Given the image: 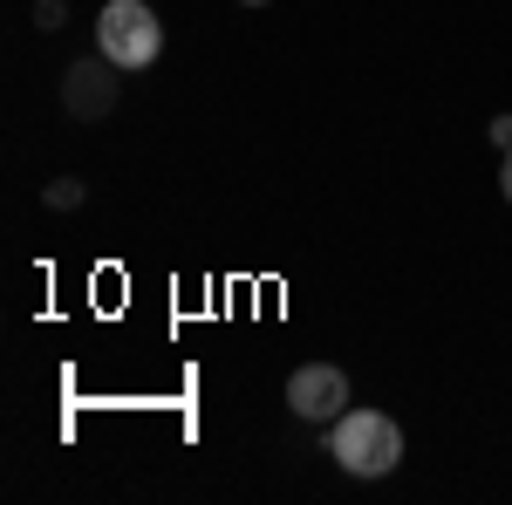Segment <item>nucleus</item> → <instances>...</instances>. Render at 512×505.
Wrapping results in <instances>:
<instances>
[{
	"mask_svg": "<svg viewBox=\"0 0 512 505\" xmlns=\"http://www.w3.org/2000/svg\"><path fill=\"white\" fill-rule=\"evenodd\" d=\"M117 96H123V69L110 55H82V62L62 69V110L76 123H103L117 110Z\"/></svg>",
	"mask_w": 512,
	"mask_h": 505,
	"instance_id": "7ed1b4c3",
	"label": "nucleus"
},
{
	"mask_svg": "<svg viewBox=\"0 0 512 505\" xmlns=\"http://www.w3.org/2000/svg\"><path fill=\"white\" fill-rule=\"evenodd\" d=\"M287 410H294L301 424L328 430L342 410H349V376H342L335 362H301V369L287 376Z\"/></svg>",
	"mask_w": 512,
	"mask_h": 505,
	"instance_id": "20e7f679",
	"label": "nucleus"
},
{
	"mask_svg": "<svg viewBox=\"0 0 512 505\" xmlns=\"http://www.w3.org/2000/svg\"><path fill=\"white\" fill-rule=\"evenodd\" d=\"M35 28L41 35H62L69 28V0H35Z\"/></svg>",
	"mask_w": 512,
	"mask_h": 505,
	"instance_id": "423d86ee",
	"label": "nucleus"
},
{
	"mask_svg": "<svg viewBox=\"0 0 512 505\" xmlns=\"http://www.w3.org/2000/svg\"><path fill=\"white\" fill-rule=\"evenodd\" d=\"M96 55H110L123 76L130 69H151L164 55V21L151 0H110L103 14H96Z\"/></svg>",
	"mask_w": 512,
	"mask_h": 505,
	"instance_id": "f03ea898",
	"label": "nucleus"
},
{
	"mask_svg": "<svg viewBox=\"0 0 512 505\" xmlns=\"http://www.w3.org/2000/svg\"><path fill=\"white\" fill-rule=\"evenodd\" d=\"M499 192H506V205H512V151H506V164H499Z\"/></svg>",
	"mask_w": 512,
	"mask_h": 505,
	"instance_id": "6e6552de",
	"label": "nucleus"
},
{
	"mask_svg": "<svg viewBox=\"0 0 512 505\" xmlns=\"http://www.w3.org/2000/svg\"><path fill=\"white\" fill-rule=\"evenodd\" d=\"M82 198H89L82 178H48V185H41V205H48V212H82Z\"/></svg>",
	"mask_w": 512,
	"mask_h": 505,
	"instance_id": "39448f33",
	"label": "nucleus"
},
{
	"mask_svg": "<svg viewBox=\"0 0 512 505\" xmlns=\"http://www.w3.org/2000/svg\"><path fill=\"white\" fill-rule=\"evenodd\" d=\"M246 7H267V0H246Z\"/></svg>",
	"mask_w": 512,
	"mask_h": 505,
	"instance_id": "1a4fd4ad",
	"label": "nucleus"
},
{
	"mask_svg": "<svg viewBox=\"0 0 512 505\" xmlns=\"http://www.w3.org/2000/svg\"><path fill=\"white\" fill-rule=\"evenodd\" d=\"M328 458L349 478H390L403 465V424L383 410H342L328 424Z\"/></svg>",
	"mask_w": 512,
	"mask_h": 505,
	"instance_id": "f257e3e1",
	"label": "nucleus"
},
{
	"mask_svg": "<svg viewBox=\"0 0 512 505\" xmlns=\"http://www.w3.org/2000/svg\"><path fill=\"white\" fill-rule=\"evenodd\" d=\"M485 137H492V144H499V151H512V110H499V117H492V130H485Z\"/></svg>",
	"mask_w": 512,
	"mask_h": 505,
	"instance_id": "0eeeda50",
	"label": "nucleus"
}]
</instances>
